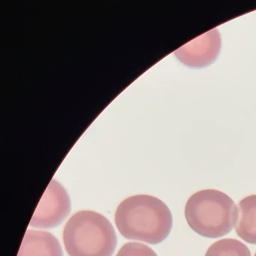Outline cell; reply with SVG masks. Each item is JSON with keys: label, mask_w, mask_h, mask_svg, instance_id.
I'll return each instance as SVG.
<instances>
[{"label": "cell", "mask_w": 256, "mask_h": 256, "mask_svg": "<svg viewBox=\"0 0 256 256\" xmlns=\"http://www.w3.org/2000/svg\"><path fill=\"white\" fill-rule=\"evenodd\" d=\"M205 256H251L246 245L236 239L220 240L208 248Z\"/></svg>", "instance_id": "8"}, {"label": "cell", "mask_w": 256, "mask_h": 256, "mask_svg": "<svg viewBox=\"0 0 256 256\" xmlns=\"http://www.w3.org/2000/svg\"><path fill=\"white\" fill-rule=\"evenodd\" d=\"M120 233L128 240L158 244L170 234L172 212L160 199L148 194L132 196L122 200L115 212Z\"/></svg>", "instance_id": "1"}, {"label": "cell", "mask_w": 256, "mask_h": 256, "mask_svg": "<svg viewBox=\"0 0 256 256\" xmlns=\"http://www.w3.org/2000/svg\"><path fill=\"white\" fill-rule=\"evenodd\" d=\"M71 210L68 192L58 181L53 180L44 192L30 226L37 228H52L64 221Z\"/></svg>", "instance_id": "4"}, {"label": "cell", "mask_w": 256, "mask_h": 256, "mask_svg": "<svg viewBox=\"0 0 256 256\" xmlns=\"http://www.w3.org/2000/svg\"><path fill=\"white\" fill-rule=\"evenodd\" d=\"M190 227L206 238H218L232 232L238 218V206L232 198L216 190L192 194L185 206Z\"/></svg>", "instance_id": "2"}, {"label": "cell", "mask_w": 256, "mask_h": 256, "mask_svg": "<svg viewBox=\"0 0 256 256\" xmlns=\"http://www.w3.org/2000/svg\"><path fill=\"white\" fill-rule=\"evenodd\" d=\"M254 256H256V254H254Z\"/></svg>", "instance_id": "10"}, {"label": "cell", "mask_w": 256, "mask_h": 256, "mask_svg": "<svg viewBox=\"0 0 256 256\" xmlns=\"http://www.w3.org/2000/svg\"><path fill=\"white\" fill-rule=\"evenodd\" d=\"M221 48V36L216 29L211 30L175 52L181 62L191 68H204L214 62Z\"/></svg>", "instance_id": "5"}, {"label": "cell", "mask_w": 256, "mask_h": 256, "mask_svg": "<svg viewBox=\"0 0 256 256\" xmlns=\"http://www.w3.org/2000/svg\"><path fill=\"white\" fill-rule=\"evenodd\" d=\"M18 256H64L58 238L50 232L28 230Z\"/></svg>", "instance_id": "6"}, {"label": "cell", "mask_w": 256, "mask_h": 256, "mask_svg": "<svg viewBox=\"0 0 256 256\" xmlns=\"http://www.w3.org/2000/svg\"><path fill=\"white\" fill-rule=\"evenodd\" d=\"M234 229L245 242L256 244V194L247 196L239 202Z\"/></svg>", "instance_id": "7"}, {"label": "cell", "mask_w": 256, "mask_h": 256, "mask_svg": "<svg viewBox=\"0 0 256 256\" xmlns=\"http://www.w3.org/2000/svg\"><path fill=\"white\" fill-rule=\"evenodd\" d=\"M64 242L70 256H112L118 238L106 217L94 211L82 210L67 222Z\"/></svg>", "instance_id": "3"}, {"label": "cell", "mask_w": 256, "mask_h": 256, "mask_svg": "<svg viewBox=\"0 0 256 256\" xmlns=\"http://www.w3.org/2000/svg\"><path fill=\"white\" fill-rule=\"evenodd\" d=\"M116 256H158L154 250L140 242H128L121 247Z\"/></svg>", "instance_id": "9"}]
</instances>
